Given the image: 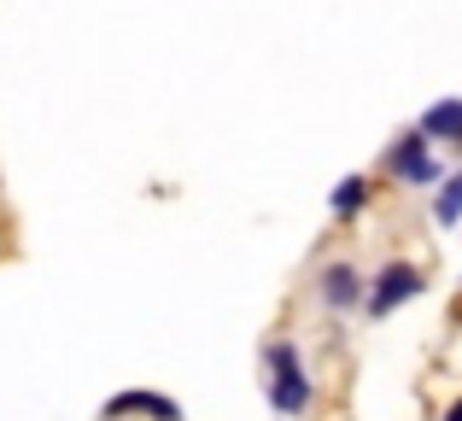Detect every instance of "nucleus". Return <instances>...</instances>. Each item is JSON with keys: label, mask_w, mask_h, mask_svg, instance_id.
<instances>
[{"label": "nucleus", "mask_w": 462, "mask_h": 421, "mask_svg": "<svg viewBox=\"0 0 462 421\" xmlns=\"http://www.w3.org/2000/svg\"><path fill=\"white\" fill-rule=\"evenodd\" d=\"M263 398L282 421H305L316 410V375L305 369V352L293 334L263 340Z\"/></svg>", "instance_id": "1"}, {"label": "nucleus", "mask_w": 462, "mask_h": 421, "mask_svg": "<svg viewBox=\"0 0 462 421\" xmlns=\"http://www.w3.org/2000/svg\"><path fill=\"white\" fill-rule=\"evenodd\" d=\"M381 170L393 176L398 188H428V194L445 182V164L433 159V141L421 135L416 124H410V129H398V135H393V147L381 152Z\"/></svg>", "instance_id": "2"}, {"label": "nucleus", "mask_w": 462, "mask_h": 421, "mask_svg": "<svg viewBox=\"0 0 462 421\" xmlns=\"http://www.w3.org/2000/svg\"><path fill=\"white\" fill-rule=\"evenodd\" d=\"M428 293V275H421V263L410 258H386L381 270L369 275V298H363V316H398L404 305H416V298Z\"/></svg>", "instance_id": "3"}, {"label": "nucleus", "mask_w": 462, "mask_h": 421, "mask_svg": "<svg viewBox=\"0 0 462 421\" xmlns=\"http://www.w3.org/2000/svg\"><path fill=\"white\" fill-rule=\"evenodd\" d=\"M316 298H322L328 316H351V310H363V298H369V275L351 258H328L322 270H316Z\"/></svg>", "instance_id": "4"}, {"label": "nucleus", "mask_w": 462, "mask_h": 421, "mask_svg": "<svg viewBox=\"0 0 462 421\" xmlns=\"http://www.w3.org/2000/svg\"><path fill=\"white\" fill-rule=\"evenodd\" d=\"M94 421H181V404L170 398V392H141V387H129V392H112V398L100 404V416Z\"/></svg>", "instance_id": "5"}, {"label": "nucleus", "mask_w": 462, "mask_h": 421, "mask_svg": "<svg viewBox=\"0 0 462 421\" xmlns=\"http://www.w3.org/2000/svg\"><path fill=\"white\" fill-rule=\"evenodd\" d=\"M416 129H421L428 141H445V147L462 152V94H451V100H433L428 112L416 117Z\"/></svg>", "instance_id": "6"}, {"label": "nucleus", "mask_w": 462, "mask_h": 421, "mask_svg": "<svg viewBox=\"0 0 462 421\" xmlns=\"http://www.w3.org/2000/svg\"><path fill=\"white\" fill-rule=\"evenodd\" d=\"M374 199V176H346L339 188H328V216L334 223H357Z\"/></svg>", "instance_id": "7"}, {"label": "nucleus", "mask_w": 462, "mask_h": 421, "mask_svg": "<svg viewBox=\"0 0 462 421\" xmlns=\"http://www.w3.org/2000/svg\"><path fill=\"white\" fill-rule=\"evenodd\" d=\"M433 223L439 228H462V170H451L433 188Z\"/></svg>", "instance_id": "8"}, {"label": "nucleus", "mask_w": 462, "mask_h": 421, "mask_svg": "<svg viewBox=\"0 0 462 421\" xmlns=\"http://www.w3.org/2000/svg\"><path fill=\"white\" fill-rule=\"evenodd\" d=\"M445 421H462V398H451V410H445Z\"/></svg>", "instance_id": "9"}]
</instances>
